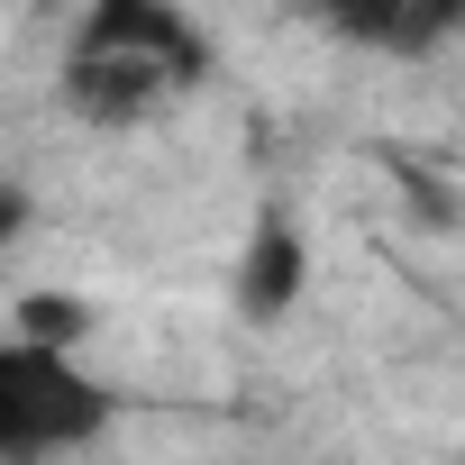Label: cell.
I'll return each instance as SVG.
<instances>
[{"mask_svg": "<svg viewBox=\"0 0 465 465\" xmlns=\"http://www.w3.org/2000/svg\"><path fill=\"white\" fill-rule=\"evenodd\" d=\"M201 74H210L201 19H183L173 0H101L74 19L64 46V110L92 128H146Z\"/></svg>", "mask_w": 465, "mask_h": 465, "instance_id": "cell-1", "label": "cell"}, {"mask_svg": "<svg viewBox=\"0 0 465 465\" xmlns=\"http://www.w3.org/2000/svg\"><path fill=\"white\" fill-rule=\"evenodd\" d=\"M110 420L119 401L83 356H46L0 329V465H83Z\"/></svg>", "mask_w": 465, "mask_h": 465, "instance_id": "cell-2", "label": "cell"}, {"mask_svg": "<svg viewBox=\"0 0 465 465\" xmlns=\"http://www.w3.org/2000/svg\"><path fill=\"white\" fill-rule=\"evenodd\" d=\"M302 292H311V238H302V219L265 210V219L247 228V247H238L228 302H238V320L274 329V320H292V311H302Z\"/></svg>", "mask_w": 465, "mask_h": 465, "instance_id": "cell-3", "label": "cell"}, {"mask_svg": "<svg viewBox=\"0 0 465 465\" xmlns=\"http://www.w3.org/2000/svg\"><path fill=\"white\" fill-rule=\"evenodd\" d=\"M338 28H347V37H374V46H401V55H420V46L456 37V0H392V10H338Z\"/></svg>", "mask_w": 465, "mask_h": 465, "instance_id": "cell-4", "label": "cell"}, {"mask_svg": "<svg viewBox=\"0 0 465 465\" xmlns=\"http://www.w3.org/2000/svg\"><path fill=\"white\" fill-rule=\"evenodd\" d=\"M92 302H74V292H19V311H10V338L19 347H46V356H83L92 347Z\"/></svg>", "mask_w": 465, "mask_h": 465, "instance_id": "cell-5", "label": "cell"}, {"mask_svg": "<svg viewBox=\"0 0 465 465\" xmlns=\"http://www.w3.org/2000/svg\"><path fill=\"white\" fill-rule=\"evenodd\" d=\"M28 219H37V192H28L19 173H0V247H10V238H28Z\"/></svg>", "mask_w": 465, "mask_h": 465, "instance_id": "cell-6", "label": "cell"}]
</instances>
